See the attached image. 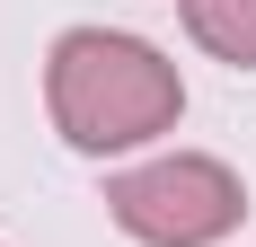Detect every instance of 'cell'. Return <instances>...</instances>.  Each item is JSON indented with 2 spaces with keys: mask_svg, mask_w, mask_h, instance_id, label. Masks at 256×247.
<instances>
[{
  "mask_svg": "<svg viewBox=\"0 0 256 247\" xmlns=\"http://www.w3.org/2000/svg\"><path fill=\"white\" fill-rule=\"evenodd\" d=\"M106 212H115V230H132L142 247H212V238L238 230L248 186H238L221 159H204V150H168L150 168L115 176V186H106Z\"/></svg>",
  "mask_w": 256,
  "mask_h": 247,
  "instance_id": "obj_2",
  "label": "cell"
},
{
  "mask_svg": "<svg viewBox=\"0 0 256 247\" xmlns=\"http://www.w3.org/2000/svg\"><path fill=\"white\" fill-rule=\"evenodd\" d=\"M186 26L230 71H256V0H186Z\"/></svg>",
  "mask_w": 256,
  "mask_h": 247,
  "instance_id": "obj_3",
  "label": "cell"
},
{
  "mask_svg": "<svg viewBox=\"0 0 256 247\" xmlns=\"http://www.w3.org/2000/svg\"><path fill=\"white\" fill-rule=\"evenodd\" d=\"M44 106H53V132L71 150H132L168 132L186 106L177 88V62L142 36H115V26H71L44 62Z\"/></svg>",
  "mask_w": 256,
  "mask_h": 247,
  "instance_id": "obj_1",
  "label": "cell"
}]
</instances>
